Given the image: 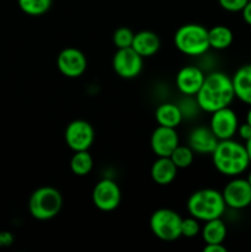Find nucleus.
I'll use <instances>...</instances> for the list:
<instances>
[{
	"mask_svg": "<svg viewBox=\"0 0 251 252\" xmlns=\"http://www.w3.org/2000/svg\"><path fill=\"white\" fill-rule=\"evenodd\" d=\"M236 134H239V137L241 138L243 140H248L251 138V126L249 125L248 122L245 123H241V125H239L238 127V132H236Z\"/></svg>",
	"mask_w": 251,
	"mask_h": 252,
	"instance_id": "29",
	"label": "nucleus"
},
{
	"mask_svg": "<svg viewBox=\"0 0 251 252\" xmlns=\"http://www.w3.org/2000/svg\"><path fill=\"white\" fill-rule=\"evenodd\" d=\"M71 172L75 176H86L91 172L94 167L93 155L89 153V150H83V152H74L71 157L70 162H69Z\"/></svg>",
	"mask_w": 251,
	"mask_h": 252,
	"instance_id": "22",
	"label": "nucleus"
},
{
	"mask_svg": "<svg viewBox=\"0 0 251 252\" xmlns=\"http://www.w3.org/2000/svg\"><path fill=\"white\" fill-rule=\"evenodd\" d=\"M241 15H243V20L245 21V24L251 26V0H249L248 4L241 10Z\"/></svg>",
	"mask_w": 251,
	"mask_h": 252,
	"instance_id": "31",
	"label": "nucleus"
},
{
	"mask_svg": "<svg viewBox=\"0 0 251 252\" xmlns=\"http://www.w3.org/2000/svg\"><path fill=\"white\" fill-rule=\"evenodd\" d=\"M203 252H226V248L223 244H206Z\"/></svg>",
	"mask_w": 251,
	"mask_h": 252,
	"instance_id": "30",
	"label": "nucleus"
},
{
	"mask_svg": "<svg viewBox=\"0 0 251 252\" xmlns=\"http://www.w3.org/2000/svg\"><path fill=\"white\" fill-rule=\"evenodd\" d=\"M246 122L251 126V106H250V108H249L248 113H246Z\"/></svg>",
	"mask_w": 251,
	"mask_h": 252,
	"instance_id": "33",
	"label": "nucleus"
},
{
	"mask_svg": "<svg viewBox=\"0 0 251 252\" xmlns=\"http://www.w3.org/2000/svg\"><path fill=\"white\" fill-rule=\"evenodd\" d=\"M15 236L14 234L10 233L7 230L0 231V249L1 248H9L14 244Z\"/></svg>",
	"mask_w": 251,
	"mask_h": 252,
	"instance_id": "28",
	"label": "nucleus"
},
{
	"mask_svg": "<svg viewBox=\"0 0 251 252\" xmlns=\"http://www.w3.org/2000/svg\"><path fill=\"white\" fill-rule=\"evenodd\" d=\"M245 148H246V152H248L249 159H250V162H251V138L245 142Z\"/></svg>",
	"mask_w": 251,
	"mask_h": 252,
	"instance_id": "32",
	"label": "nucleus"
},
{
	"mask_svg": "<svg viewBox=\"0 0 251 252\" xmlns=\"http://www.w3.org/2000/svg\"><path fill=\"white\" fill-rule=\"evenodd\" d=\"M219 139L214 135L209 126H197L192 128L187 137V145L199 155H212Z\"/></svg>",
	"mask_w": 251,
	"mask_h": 252,
	"instance_id": "15",
	"label": "nucleus"
},
{
	"mask_svg": "<svg viewBox=\"0 0 251 252\" xmlns=\"http://www.w3.org/2000/svg\"><path fill=\"white\" fill-rule=\"evenodd\" d=\"M226 234H228V229L221 218L204 221L201 229V236L206 244H223Z\"/></svg>",
	"mask_w": 251,
	"mask_h": 252,
	"instance_id": "20",
	"label": "nucleus"
},
{
	"mask_svg": "<svg viewBox=\"0 0 251 252\" xmlns=\"http://www.w3.org/2000/svg\"><path fill=\"white\" fill-rule=\"evenodd\" d=\"M65 143L73 152L89 150L95 140V129L85 120H74L66 126L64 132Z\"/></svg>",
	"mask_w": 251,
	"mask_h": 252,
	"instance_id": "9",
	"label": "nucleus"
},
{
	"mask_svg": "<svg viewBox=\"0 0 251 252\" xmlns=\"http://www.w3.org/2000/svg\"><path fill=\"white\" fill-rule=\"evenodd\" d=\"M194 98L201 111L207 113L228 107L235 98L231 78L223 71L206 74L203 84Z\"/></svg>",
	"mask_w": 251,
	"mask_h": 252,
	"instance_id": "1",
	"label": "nucleus"
},
{
	"mask_svg": "<svg viewBox=\"0 0 251 252\" xmlns=\"http://www.w3.org/2000/svg\"><path fill=\"white\" fill-rule=\"evenodd\" d=\"M63 207V196L57 189L42 186L32 192L29 199V212L34 219L51 220L59 214Z\"/></svg>",
	"mask_w": 251,
	"mask_h": 252,
	"instance_id": "5",
	"label": "nucleus"
},
{
	"mask_svg": "<svg viewBox=\"0 0 251 252\" xmlns=\"http://www.w3.org/2000/svg\"><path fill=\"white\" fill-rule=\"evenodd\" d=\"M212 161L219 174L228 177L240 176L250 166L245 144L231 139L219 140L218 145L212 153Z\"/></svg>",
	"mask_w": 251,
	"mask_h": 252,
	"instance_id": "2",
	"label": "nucleus"
},
{
	"mask_svg": "<svg viewBox=\"0 0 251 252\" xmlns=\"http://www.w3.org/2000/svg\"><path fill=\"white\" fill-rule=\"evenodd\" d=\"M91 198L94 206L98 211L107 213L118 208L122 199V193L116 181L111 179H102L94 187Z\"/></svg>",
	"mask_w": 251,
	"mask_h": 252,
	"instance_id": "8",
	"label": "nucleus"
},
{
	"mask_svg": "<svg viewBox=\"0 0 251 252\" xmlns=\"http://www.w3.org/2000/svg\"><path fill=\"white\" fill-rule=\"evenodd\" d=\"M160 46H161V42L155 32L143 30V31L134 33L132 48L143 58H150V57L155 56L159 52Z\"/></svg>",
	"mask_w": 251,
	"mask_h": 252,
	"instance_id": "17",
	"label": "nucleus"
},
{
	"mask_svg": "<svg viewBox=\"0 0 251 252\" xmlns=\"http://www.w3.org/2000/svg\"><path fill=\"white\" fill-rule=\"evenodd\" d=\"M234 41V33L228 26L217 25L208 30L209 48L216 51H224L229 48Z\"/></svg>",
	"mask_w": 251,
	"mask_h": 252,
	"instance_id": "21",
	"label": "nucleus"
},
{
	"mask_svg": "<svg viewBox=\"0 0 251 252\" xmlns=\"http://www.w3.org/2000/svg\"><path fill=\"white\" fill-rule=\"evenodd\" d=\"M181 224L182 217L170 208L157 209L149 219L152 233L165 243H171L181 238Z\"/></svg>",
	"mask_w": 251,
	"mask_h": 252,
	"instance_id": "6",
	"label": "nucleus"
},
{
	"mask_svg": "<svg viewBox=\"0 0 251 252\" xmlns=\"http://www.w3.org/2000/svg\"><path fill=\"white\" fill-rule=\"evenodd\" d=\"M239 125L240 123H239L238 115L233 108H230V106L211 113L209 128L219 140L234 138V135L238 132Z\"/></svg>",
	"mask_w": 251,
	"mask_h": 252,
	"instance_id": "12",
	"label": "nucleus"
},
{
	"mask_svg": "<svg viewBox=\"0 0 251 252\" xmlns=\"http://www.w3.org/2000/svg\"><path fill=\"white\" fill-rule=\"evenodd\" d=\"M112 66L115 73L122 79H134L142 73L144 66V58L137 53L132 47L121 48L116 51L112 58Z\"/></svg>",
	"mask_w": 251,
	"mask_h": 252,
	"instance_id": "7",
	"label": "nucleus"
},
{
	"mask_svg": "<svg viewBox=\"0 0 251 252\" xmlns=\"http://www.w3.org/2000/svg\"><path fill=\"white\" fill-rule=\"evenodd\" d=\"M53 0H17L20 10L29 16H42L52 6Z\"/></svg>",
	"mask_w": 251,
	"mask_h": 252,
	"instance_id": "23",
	"label": "nucleus"
},
{
	"mask_svg": "<svg viewBox=\"0 0 251 252\" xmlns=\"http://www.w3.org/2000/svg\"><path fill=\"white\" fill-rule=\"evenodd\" d=\"M246 180H248V181H249V184L251 185V170H250V171H249V174H248V177H246Z\"/></svg>",
	"mask_w": 251,
	"mask_h": 252,
	"instance_id": "34",
	"label": "nucleus"
},
{
	"mask_svg": "<svg viewBox=\"0 0 251 252\" xmlns=\"http://www.w3.org/2000/svg\"><path fill=\"white\" fill-rule=\"evenodd\" d=\"M186 208L189 216L204 223L212 219L221 218L225 213L226 204L223 194L218 189H201L188 197Z\"/></svg>",
	"mask_w": 251,
	"mask_h": 252,
	"instance_id": "3",
	"label": "nucleus"
},
{
	"mask_svg": "<svg viewBox=\"0 0 251 252\" xmlns=\"http://www.w3.org/2000/svg\"><path fill=\"white\" fill-rule=\"evenodd\" d=\"M174 43L177 51L188 57H201L208 52V29L199 24H186L176 30Z\"/></svg>",
	"mask_w": 251,
	"mask_h": 252,
	"instance_id": "4",
	"label": "nucleus"
},
{
	"mask_svg": "<svg viewBox=\"0 0 251 252\" xmlns=\"http://www.w3.org/2000/svg\"><path fill=\"white\" fill-rule=\"evenodd\" d=\"M201 221L198 219L193 218V217H187V218H182L181 224V235L184 238L192 239L196 236L201 235Z\"/></svg>",
	"mask_w": 251,
	"mask_h": 252,
	"instance_id": "26",
	"label": "nucleus"
},
{
	"mask_svg": "<svg viewBox=\"0 0 251 252\" xmlns=\"http://www.w3.org/2000/svg\"><path fill=\"white\" fill-rule=\"evenodd\" d=\"M133 39H134V32H133L129 27H118V29L113 32L112 42L117 49L132 47Z\"/></svg>",
	"mask_w": 251,
	"mask_h": 252,
	"instance_id": "25",
	"label": "nucleus"
},
{
	"mask_svg": "<svg viewBox=\"0 0 251 252\" xmlns=\"http://www.w3.org/2000/svg\"><path fill=\"white\" fill-rule=\"evenodd\" d=\"M57 68L64 76L76 79L83 75L88 68L86 56L75 47H66L57 57Z\"/></svg>",
	"mask_w": 251,
	"mask_h": 252,
	"instance_id": "11",
	"label": "nucleus"
},
{
	"mask_svg": "<svg viewBox=\"0 0 251 252\" xmlns=\"http://www.w3.org/2000/svg\"><path fill=\"white\" fill-rule=\"evenodd\" d=\"M249 0H218L219 6L229 12H241Z\"/></svg>",
	"mask_w": 251,
	"mask_h": 252,
	"instance_id": "27",
	"label": "nucleus"
},
{
	"mask_svg": "<svg viewBox=\"0 0 251 252\" xmlns=\"http://www.w3.org/2000/svg\"><path fill=\"white\" fill-rule=\"evenodd\" d=\"M180 144L179 133L176 128L157 126L150 137V148L157 157H170Z\"/></svg>",
	"mask_w": 251,
	"mask_h": 252,
	"instance_id": "13",
	"label": "nucleus"
},
{
	"mask_svg": "<svg viewBox=\"0 0 251 252\" xmlns=\"http://www.w3.org/2000/svg\"><path fill=\"white\" fill-rule=\"evenodd\" d=\"M177 171L179 169L170 157H157L150 167V177L159 186H167L175 181Z\"/></svg>",
	"mask_w": 251,
	"mask_h": 252,
	"instance_id": "16",
	"label": "nucleus"
},
{
	"mask_svg": "<svg viewBox=\"0 0 251 252\" xmlns=\"http://www.w3.org/2000/svg\"><path fill=\"white\" fill-rule=\"evenodd\" d=\"M206 74L197 65H185L177 71L175 84L184 96H196L203 84Z\"/></svg>",
	"mask_w": 251,
	"mask_h": 252,
	"instance_id": "14",
	"label": "nucleus"
},
{
	"mask_svg": "<svg viewBox=\"0 0 251 252\" xmlns=\"http://www.w3.org/2000/svg\"><path fill=\"white\" fill-rule=\"evenodd\" d=\"M221 194L226 208L240 211L248 208L251 204V185L243 177H233L224 186Z\"/></svg>",
	"mask_w": 251,
	"mask_h": 252,
	"instance_id": "10",
	"label": "nucleus"
},
{
	"mask_svg": "<svg viewBox=\"0 0 251 252\" xmlns=\"http://www.w3.org/2000/svg\"><path fill=\"white\" fill-rule=\"evenodd\" d=\"M194 152L188 145H177L176 149L171 153L170 159L174 161L177 169H187L191 166L194 161Z\"/></svg>",
	"mask_w": 251,
	"mask_h": 252,
	"instance_id": "24",
	"label": "nucleus"
},
{
	"mask_svg": "<svg viewBox=\"0 0 251 252\" xmlns=\"http://www.w3.org/2000/svg\"><path fill=\"white\" fill-rule=\"evenodd\" d=\"M155 121L157 126L169 128H177L184 121L181 108L177 103L164 102L155 110Z\"/></svg>",
	"mask_w": 251,
	"mask_h": 252,
	"instance_id": "19",
	"label": "nucleus"
},
{
	"mask_svg": "<svg viewBox=\"0 0 251 252\" xmlns=\"http://www.w3.org/2000/svg\"><path fill=\"white\" fill-rule=\"evenodd\" d=\"M235 97L251 106V64L240 66L231 76Z\"/></svg>",
	"mask_w": 251,
	"mask_h": 252,
	"instance_id": "18",
	"label": "nucleus"
}]
</instances>
